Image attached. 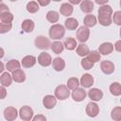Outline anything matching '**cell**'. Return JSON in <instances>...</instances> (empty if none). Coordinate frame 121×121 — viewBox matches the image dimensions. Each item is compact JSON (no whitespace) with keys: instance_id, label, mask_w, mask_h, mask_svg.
Listing matches in <instances>:
<instances>
[{"instance_id":"cell-1","label":"cell","mask_w":121,"mask_h":121,"mask_svg":"<svg viewBox=\"0 0 121 121\" xmlns=\"http://www.w3.org/2000/svg\"><path fill=\"white\" fill-rule=\"evenodd\" d=\"M65 34V28L60 24H53L49 28V37L52 40H60Z\"/></svg>"},{"instance_id":"cell-2","label":"cell","mask_w":121,"mask_h":121,"mask_svg":"<svg viewBox=\"0 0 121 121\" xmlns=\"http://www.w3.org/2000/svg\"><path fill=\"white\" fill-rule=\"evenodd\" d=\"M69 90L70 89L67 86L60 84V85L57 86L55 89V92H54L55 96L59 100H65L70 96V91Z\"/></svg>"},{"instance_id":"cell-3","label":"cell","mask_w":121,"mask_h":121,"mask_svg":"<svg viewBox=\"0 0 121 121\" xmlns=\"http://www.w3.org/2000/svg\"><path fill=\"white\" fill-rule=\"evenodd\" d=\"M34 43H35V46L38 49H41V50H47L51 46L50 40L48 38H46L45 36H43V35L37 36L35 38Z\"/></svg>"},{"instance_id":"cell-4","label":"cell","mask_w":121,"mask_h":121,"mask_svg":"<svg viewBox=\"0 0 121 121\" xmlns=\"http://www.w3.org/2000/svg\"><path fill=\"white\" fill-rule=\"evenodd\" d=\"M90 37V30L89 27L82 26H80L78 30H77V39L78 41H79L80 43H85L88 41Z\"/></svg>"},{"instance_id":"cell-5","label":"cell","mask_w":121,"mask_h":121,"mask_svg":"<svg viewBox=\"0 0 121 121\" xmlns=\"http://www.w3.org/2000/svg\"><path fill=\"white\" fill-rule=\"evenodd\" d=\"M33 110L29 106H23L19 110V115L22 120L25 121H29L33 118Z\"/></svg>"},{"instance_id":"cell-6","label":"cell","mask_w":121,"mask_h":121,"mask_svg":"<svg viewBox=\"0 0 121 121\" xmlns=\"http://www.w3.org/2000/svg\"><path fill=\"white\" fill-rule=\"evenodd\" d=\"M52 58L51 56L46 52H42L38 56V63L43 67H47L50 64H52Z\"/></svg>"},{"instance_id":"cell-7","label":"cell","mask_w":121,"mask_h":121,"mask_svg":"<svg viewBox=\"0 0 121 121\" xmlns=\"http://www.w3.org/2000/svg\"><path fill=\"white\" fill-rule=\"evenodd\" d=\"M85 112H86V113H87L88 116H90V117H95L99 113V107L95 103V101L89 102L87 104V106H86Z\"/></svg>"},{"instance_id":"cell-8","label":"cell","mask_w":121,"mask_h":121,"mask_svg":"<svg viewBox=\"0 0 121 121\" xmlns=\"http://www.w3.org/2000/svg\"><path fill=\"white\" fill-rule=\"evenodd\" d=\"M86 91L82 88H77L75 90H73L72 92V98L74 101L76 102H80V101H83L85 98H86Z\"/></svg>"},{"instance_id":"cell-9","label":"cell","mask_w":121,"mask_h":121,"mask_svg":"<svg viewBox=\"0 0 121 121\" xmlns=\"http://www.w3.org/2000/svg\"><path fill=\"white\" fill-rule=\"evenodd\" d=\"M18 112L14 107H8L4 110V117L8 121H13L18 116Z\"/></svg>"},{"instance_id":"cell-10","label":"cell","mask_w":121,"mask_h":121,"mask_svg":"<svg viewBox=\"0 0 121 121\" xmlns=\"http://www.w3.org/2000/svg\"><path fill=\"white\" fill-rule=\"evenodd\" d=\"M100 69L105 75H111L114 71V64L111 60H102L100 63Z\"/></svg>"},{"instance_id":"cell-11","label":"cell","mask_w":121,"mask_h":121,"mask_svg":"<svg viewBox=\"0 0 121 121\" xmlns=\"http://www.w3.org/2000/svg\"><path fill=\"white\" fill-rule=\"evenodd\" d=\"M57 104V97L51 95H47L43 98V105L45 109H53Z\"/></svg>"},{"instance_id":"cell-12","label":"cell","mask_w":121,"mask_h":121,"mask_svg":"<svg viewBox=\"0 0 121 121\" xmlns=\"http://www.w3.org/2000/svg\"><path fill=\"white\" fill-rule=\"evenodd\" d=\"M79 82L83 88H90L94 84V78L91 74H84L81 76Z\"/></svg>"},{"instance_id":"cell-13","label":"cell","mask_w":121,"mask_h":121,"mask_svg":"<svg viewBox=\"0 0 121 121\" xmlns=\"http://www.w3.org/2000/svg\"><path fill=\"white\" fill-rule=\"evenodd\" d=\"M98 51L101 55H109L111 54L112 51H113V44L112 43H109V42H106V43H103L99 45L98 47Z\"/></svg>"},{"instance_id":"cell-14","label":"cell","mask_w":121,"mask_h":121,"mask_svg":"<svg viewBox=\"0 0 121 121\" xmlns=\"http://www.w3.org/2000/svg\"><path fill=\"white\" fill-rule=\"evenodd\" d=\"M88 95L91 98V100L96 102V101L101 100V98L103 97V92L100 89H98V88H92L89 91Z\"/></svg>"},{"instance_id":"cell-15","label":"cell","mask_w":121,"mask_h":121,"mask_svg":"<svg viewBox=\"0 0 121 121\" xmlns=\"http://www.w3.org/2000/svg\"><path fill=\"white\" fill-rule=\"evenodd\" d=\"M36 61H37V59L34 56L27 55V56L23 58L22 61H21V64L23 65L24 68H30V67H33L35 65Z\"/></svg>"},{"instance_id":"cell-16","label":"cell","mask_w":121,"mask_h":121,"mask_svg":"<svg viewBox=\"0 0 121 121\" xmlns=\"http://www.w3.org/2000/svg\"><path fill=\"white\" fill-rule=\"evenodd\" d=\"M11 75H12L13 80L15 82H17V83H22V82H24L26 80V74L21 68L16 69L13 72H11Z\"/></svg>"},{"instance_id":"cell-17","label":"cell","mask_w":121,"mask_h":121,"mask_svg":"<svg viewBox=\"0 0 121 121\" xmlns=\"http://www.w3.org/2000/svg\"><path fill=\"white\" fill-rule=\"evenodd\" d=\"M52 66H53V69L55 71L60 72L65 67V61H64L63 59H61L60 57H57V58L53 59V60H52Z\"/></svg>"},{"instance_id":"cell-18","label":"cell","mask_w":121,"mask_h":121,"mask_svg":"<svg viewBox=\"0 0 121 121\" xmlns=\"http://www.w3.org/2000/svg\"><path fill=\"white\" fill-rule=\"evenodd\" d=\"M73 5L70 3H63L60 7V13L63 16H70L73 13Z\"/></svg>"},{"instance_id":"cell-19","label":"cell","mask_w":121,"mask_h":121,"mask_svg":"<svg viewBox=\"0 0 121 121\" xmlns=\"http://www.w3.org/2000/svg\"><path fill=\"white\" fill-rule=\"evenodd\" d=\"M12 75H10L9 72H3L1 74V77H0V82H1V85L5 86V87H9L11 85L12 83Z\"/></svg>"},{"instance_id":"cell-20","label":"cell","mask_w":121,"mask_h":121,"mask_svg":"<svg viewBox=\"0 0 121 121\" xmlns=\"http://www.w3.org/2000/svg\"><path fill=\"white\" fill-rule=\"evenodd\" d=\"M80 9L84 13H91L94 10V3L91 0H82L79 6Z\"/></svg>"},{"instance_id":"cell-21","label":"cell","mask_w":121,"mask_h":121,"mask_svg":"<svg viewBox=\"0 0 121 121\" xmlns=\"http://www.w3.org/2000/svg\"><path fill=\"white\" fill-rule=\"evenodd\" d=\"M98 23L103 26H109L112 23V15H105V14H98L97 16Z\"/></svg>"},{"instance_id":"cell-22","label":"cell","mask_w":121,"mask_h":121,"mask_svg":"<svg viewBox=\"0 0 121 121\" xmlns=\"http://www.w3.org/2000/svg\"><path fill=\"white\" fill-rule=\"evenodd\" d=\"M83 24L85 26L87 27H93L97 24V18L95 15L92 14H88L84 17L83 19Z\"/></svg>"},{"instance_id":"cell-23","label":"cell","mask_w":121,"mask_h":121,"mask_svg":"<svg viewBox=\"0 0 121 121\" xmlns=\"http://www.w3.org/2000/svg\"><path fill=\"white\" fill-rule=\"evenodd\" d=\"M21 26H22V29H23L25 32L30 33V32H32L33 29H34L35 24H34V22H33L31 19H26V20L23 21Z\"/></svg>"},{"instance_id":"cell-24","label":"cell","mask_w":121,"mask_h":121,"mask_svg":"<svg viewBox=\"0 0 121 121\" xmlns=\"http://www.w3.org/2000/svg\"><path fill=\"white\" fill-rule=\"evenodd\" d=\"M64 26H65V28H67L68 30H75V29H77V27L78 26V22L77 19L70 17V18H68V19L65 20V22H64Z\"/></svg>"},{"instance_id":"cell-25","label":"cell","mask_w":121,"mask_h":121,"mask_svg":"<svg viewBox=\"0 0 121 121\" xmlns=\"http://www.w3.org/2000/svg\"><path fill=\"white\" fill-rule=\"evenodd\" d=\"M63 45L64 47L67 49V50H74L77 48L78 46V43H77V41L75 38H72V37H68L64 40L63 42Z\"/></svg>"},{"instance_id":"cell-26","label":"cell","mask_w":121,"mask_h":121,"mask_svg":"<svg viewBox=\"0 0 121 121\" xmlns=\"http://www.w3.org/2000/svg\"><path fill=\"white\" fill-rule=\"evenodd\" d=\"M77 54L80 57H85L90 53V49L88 47V45H86L84 43H81L80 44H78L77 48H76Z\"/></svg>"},{"instance_id":"cell-27","label":"cell","mask_w":121,"mask_h":121,"mask_svg":"<svg viewBox=\"0 0 121 121\" xmlns=\"http://www.w3.org/2000/svg\"><path fill=\"white\" fill-rule=\"evenodd\" d=\"M50 49L53 51V53L55 54H60L63 49H64V45L60 41H55L51 43V46H50Z\"/></svg>"},{"instance_id":"cell-28","label":"cell","mask_w":121,"mask_h":121,"mask_svg":"<svg viewBox=\"0 0 121 121\" xmlns=\"http://www.w3.org/2000/svg\"><path fill=\"white\" fill-rule=\"evenodd\" d=\"M60 19V15L57 11L55 10H49L47 13H46V20L51 23V24H55L59 21Z\"/></svg>"},{"instance_id":"cell-29","label":"cell","mask_w":121,"mask_h":121,"mask_svg":"<svg viewBox=\"0 0 121 121\" xmlns=\"http://www.w3.org/2000/svg\"><path fill=\"white\" fill-rule=\"evenodd\" d=\"M13 18H14L13 14L11 12H9V11H6V12L0 13V21H1V23L11 24Z\"/></svg>"},{"instance_id":"cell-30","label":"cell","mask_w":121,"mask_h":121,"mask_svg":"<svg viewBox=\"0 0 121 121\" xmlns=\"http://www.w3.org/2000/svg\"><path fill=\"white\" fill-rule=\"evenodd\" d=\"M21 66V63L17 60H10L6 63V68L9 72H13L16 69H19Z\"/></svg>"},{"instance_id":"cell-31","label":"cell","mask_w":121,"mask_h":121,"mask_svg":"<svg viewBox=\"0 0 121 121\" xmlns=\"http://www.w3.org/2000/svg\"><path fill=\"white\" fill-rule=\"evenodd\" d=\"M110 92L114 96L120 95H121V84L119 82H112L110 85Z\"/></svg>"},{"instance_id":"cell-32","label":"cell","mask_w":121,"mask_h":121,"mask_svg":"<svg viewBox=\"0 0 121 121\" xmlns=\"http://www.w3.org/2000/svg\"><path fill=\"white\" fill-rule=\"evenodd\" d=\"M80 82L78 80V78H75V77H72L70 78H68L67 80V87L70 89V90H75L77 88H78Z\"/></svg>"},{"instance_id":"cell-33","label":"cell","mask_w":121,"mask_h":121,"mask_svg":"<svg viewBox=\"0 0 121 121\" xmlns=\"http://www.w3.org/2000/svg\"><path fill=\"white\" fill-rule=\"evenodd\" d=\"M26 10L29 13H36L39 10V3L36 1H30L26 4Z\"/></svg>"},{"instance_id":"cell-34","label":"cell","mask_w":121,"mask_h":121,"mask_svg":"<svg viewBox=\"0 0 121 121\" xmlns=\"http://www.w3.org/2000/svg\"><path fill=\"white\" fill-rule=\"evenodd\" d=\"M111 117L114 121L121 120V107H114L111 112Z\"/></svg>"},{"instance_id":"cell-35","label":"cell","mask_w":121,"mask_h":121,"mask_svg":"<svg viewBox=\"0 0 121 121\" xmlns=\"http://www.w3.org/2000/svg\"><path fill=\"white\" fill-rule=\"evenodd\" d=\"M87 58H88L92 62L95 63V62L100 60V53H99V51H96V50L90 51V53L87 55Z\"/></svg>"},{"instance_id":"cell-36","label":"cell","mask_w":121,"mask_h":121,"mask_svg":"<svg viewBox=\"0 0 121 121\" xmlns=\"http://www.w3.org/2000/svg\"><path fill=\"white\" fill-rule=\"evenodd\" d=\"M98 14H105V15H112V9L109 5H102L98 9Z\"/></svg>"},{"instance_id":"cell-37","label":"cell","mask_w":121,"mask_h":121,"mask_svg":"<svg viewBox=\"0 0 121 121\" xmlns=\"http://www.w3.org/2000/svg\"><path fill=\"white\" fill-rule=\"evenodd\" d=\"M80 64H81L82 68L85 69V70H90V69H92V68L94 67V62H92L87 57H86V58H83V59L81 60Z\"/></svg>"},{"instance_id":"cell-38","label":"cell","mask_w":121,"mask_h":121,"mask_svg":"<svg viewBox=\"0 0 121 121\" xmlns=\"http://www.w3.org/2000/svg\"><path fill=\"white\" fill-rule=\"evenodd\" d=\"M12 27V24H6V23H0V33L4 34L9 32Z\"/></svg>"},{"instance_id":"cell-39","label":"cell","mask_w":121,"mask_h":121,"mask_svg":"<svg viewBox=\"0 0 121 121\" xmlns=\"http://www.w3.org/2000/svg\"><path fill=\"white\" fill-rule=\"evenodd\" d=\"M112 22L117 26H121V10L115 11L112 14Z\"/></svg>"},{"instance_id":"cell-40","label":"cell","mask_w":121,"mask_h":121,"mask_svg":"<svg viewBox=\"0 0 121 121\" xmlns=\"http://www.w3.org/2000/svg\"><path fill=\"white\" fill-rule=\"evenodd\" d=\"M32 120L33 121H46V117L43 114H37V115L33 116Z\"/></svg>"},{"instance_id":"cell-41","label":"cell","mask_w":121,"mask_h":121,"mask_svg":"<svg viewBox=\"0 0 121 121\" xmlns=\"http://www.w3.org/2000/svg\"><path fill=\"white\" fill-rule=\"evenodd\" d=\"M37 2L39 3L40 6H42V7H45V6H47V5L50 4L51 0H37Z\"/></svg>"},{"instance_id":"cell-42","label":"cell","mask_w":121,"mask_h":121,"mask_svg":"<svg viewBox=\"0 0 121 121\" xmlns=\"http://www.w3.org/2000/svg\"><path fill=\"white\" fill-rule=\"evenodd\" d=\"M0 92H1V99H4V98L6 97V95H7V91H6L5 86L1 85V87H0Z\"/></svg>"},{"instance_id":"cell-43","label":"cell","mask_w":121,"mask_h":121,"mask_svg":"<svg viewBox=\"0 0 121 121\" xmlns=\"http://www.w3.org/2000/svg\"><path fill=\"white\" fill-rule=\"evenodd\" d=\"M6 11H9V9L8 6H6L4 3H2V4L0 5V13H2V12H6Z\"/></svg>"},{"instance_id":"cell-44","label":"cell","mask_w":121,"mask_h":121,"mask_svg":"<svg viewBox=\"0 0 121 121\" xmlns=\"http://www.w3.org/2000/svg\"><path fill=\"white\" fill-rule=\"evenodd\" d=\"M114 49L117 51V52H120L121 53V40L120 41H117L114 44Z\"/></svg>"},{"instance_id":"cell-45","label":"cell","mask_w":121,"mask_h":121,"mask_svg":"<svg viewBox=\"0 0 121 121\" xmlns=\"http://www.w3.org/2000/svg\"><path fill=\"white\" fill-rule=\"evenodd\" d=\"M95 3H96V4H98V5H101V6H102V5H106V4L108 3V1H109V0H95Z\"/></svg>"},{"instance_id":"cell-46","label":"cell","mask_w":121,"mask_h":121,"mask_svg":"<svg viewBox=\"0 0 121 121\" xmlns=\"http://www.w3.org/2000/svg\"><path fill=\"white\" fill-rule=\"evenodd\" d=\"M82 0H68V2L72 5H78V4H80Z\"/></svg>"},{"instance_id":"cell-47","label":"cell","mask_w":121,"mask_h":121,"mask_svg":"<svg viewBox=\"0 0 121 121\" xmlns=\"http://www.w3.org/2000/svg\"><path fill=\"white\" fill-rule=\"evenodd\" d=\"M5 68H4V63L3 62H1V72L3 73V70H4Z\"/></svg>"},{"instance_id":"cell-48","label":"cell","mask_w":121,"mask_h":121,"mask_svg":"<svg viewBox=\"0 0 121 121\" xmlns=\"http://www.w3.org/2000/svg\"><path fill=\"white\" fill-rule=\"evenodd\" d=\"M54 2H59V1H60V0H53Z\"/></svg>"},{"instance_id":"cell-49","label":"cell","mask_w":121,"mask_h":121,"mask_svg":"<svg viewBox=\"0 0 121 121\" xmlns=\"http://www.w3.org/2000/svg\"><path fill=\"white\" fill-rule=\"evenodd\" d=\"M9 1H11V2H16L17 0H9Z\"/></svg>"},{"instance_id":"cell-50","label":"cell","mask_w":121,"mask_h":121,"mask_svg":"<svg viewBox=\"0 0 121 121\" xmlns=\"http://www.w3.org/2000/svg\"><path fill=\"white\" fill-rule=\"evenodd\" d=\"M119 34H120V38H121V28H120V32H119Z\"/></svg>"},{"instance_id":"cell-51","label":"cell","mask_w":121,"mask_h":121,"mask_svg":"<svg viewBox=\"0 0 121 121\" xmlns=\"http://www.w3.org/2000/svg\"><path fill=\"white\" fill-rule=\"evenodd\" d=\"M119 5H120V8H121V0H120V2H119Z\"/></svg>"},{"instance_id":"cell-52","label":"cell","mask_w":121,"mask_h":121,"mask_svg":"<svg viewBox=\"0 0 121 121\" xmlns=\"http://www.w3.org/2000/svg\"><path fill=\"white\" fill-rule=\"evenodd\" d=\"M120 102H121V98H120Z\"/></svg>"}]
</instances>
